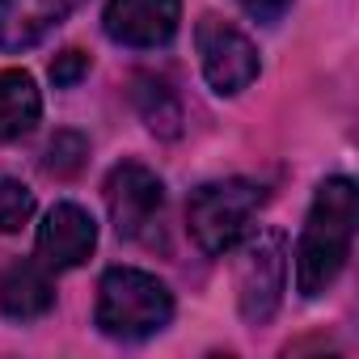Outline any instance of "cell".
I'll return each instance as SVG.
<instances>
[{"label": "cell", "mask_w": 359, "mask_h": 359, "mask_svg": "<svg viewBox=\"0 0 359 359\" xmlns=\"http://www.w3.org/2000/svg\"><path fill=\"white\" fill-rule=\"evenodd\" d=\"M106 212L110 224L123 241H152L161 229V212H165V187L161 177L140 165V161H123L106 173Z\"/></svg>", "instance_id": "5"}, {"label": "cell", "mask_w": 359, "mask_h": 359, "mask_svg": "<svg viewBox=\"0 0 359 359\" xmlns=\"http://www.w3.org/2000/svg\"><path fill=\"white\" fill-rule=\"evenodd\" d=\"M34 216V191L18 177H0V233H22Z\"/></svg>", "instance_id": "14"}, {"label": "cell", "mask_w": 359, "mask_h": 359, "mask_svg": "<svg viewBox=\"0 0 359 359\" xmlns=\"http://www.w3.org/2000/svg\"><path fill=\"white\" fill-rule=\"evenodd\" d=\"M39 118H43V93L34 76L22 68H5L0 72V144L30 135Z\"/></svg>", "instance_id": "11"}, {"label": "cell", "mask_w": 359, "mask_h": 359, "mask_svg": "<svg viewBox=\"0 0 359 359\" xmlns=\"http://www.w3.org/2000/svg\"><path fill=\"white\" fill-rule=\"evenodd\" d=\"M266 203V191L250 177H224V182H203L191 199H187V224L191 237L203 254L220 258L229 254L245 233L254 212Z\"/></svg>", "instance_id": "3"}, {"label": "cell", "mask_w": 359, "mask_h": 359, "mask_svg": "<svg viewBox=\"0 0 359 359\" xmlns=\"http://www.w3.org/2000/svg\"><path fill=\"white\" fill-rule=\"evenodd\" d=\"M85 72H89V55L76 51V47H68V51H60V55L51 60V81H55V89H72Z\"/></svg>", "instance_id": "15"}, {"label": "cell", "mask_w": 359, "mask_h": 359, "mask_svg": "<svg viewBox=\"0 0 359 359\" xmlns=\"http://www.w3.org/2000/svg\"><path fill=\"white\" fill-rule=\"evenodd\" d=\"M85 156H89V140L81 131H55L51 144H47V152H43V169L51 177H76L81 165H85Z\"/></svg>", "instance_id": "13"}, {"label": "cell", "mask_w": 359, "mask_h": 359, "mask_svg": "<svg viewBox=\"0 0 359 359\" xmlns=\"http://www.w3.org/2000/svg\"><path fill=\"white\" fill-rule=\"evenodd\" d=\"M195 51H199V68L208 76V85L220 97H237L241 89H250L258 81V51L254 43L224 18H203L195 26Z\"/></svg>", "instance_id": "6"}, {"label": "cell", "mask_w": 359, "mask_h": 359, "mask_svg": "<svg viewBox=\"0 0 359 359\" xmlns=\"http://www.w3.org/2000/svg\"><path fill=\"white\" fill-rule=\"evenodd\" d=\"M93 321L106 338H118V342L152 338L173 321V292L148 271L110 266L97 283Z\"/></svg>", "instance_id": "2"}, {"label": "cell", "mask_w": 359, "mask_h": 359, "mask_svg": "<svg viewBox=\"0 0 359 359\" xmlns=\"http://www.w3.org/2000/svg\"><path fill=\"white\" fill-rule=\"evenodd\" d=\"M85 0H0V51H30L60 30Z\"/></svg>", "instance_id": "9"}, {"label": "cell", "mask_w": 359, "mask_h": 359, "mask_svg": "<svg viewBox=\"0 0 359 359\" xmlns=\"http://www.w3.org/2000/svg\"><path fill=\"white\" fill-rule=\"evenodd\" d=\"M233 287L237 309L250 325H266L287 292V241L279 229L245 233L233 250Z\"/></svg>", "instance_id": "4"}, {"label": "cell", "mask_w": 359, "mask_h": 359, "mask_svg": "<svg viewBox=\"0 0 359 359\" xmlns=\"http://www.w3.org/2000/svg\"><path fill=\"white\" fill-rule=\"evenodd\" d=\"M93 250H97V220L81 203H55L43 216L39 237H34V254L51 275L85 266Z\"/></svg>", "instance_id": "7"}, {"label": "cell", "mask_w": 359, "mask_h": 359, "mask_svg": "<svg viewBox=\"0 0 359 359\" xmlns=\"http://www.w3.org/2000/svg\"><path fill=\"white\" fill-rule=\"evenodd\" d=\"M182 22V0H110L106 5V34L118 47L131 51H156L177 34Z\"/></svg>", "instance_id": "8"}, {"label": "cell", "mask_w": 359, "mask_h": 359, "mask_svg": "<svg viewBox=\"0 0 359 359\" xmlns=\"http://www.w3.org/2000/svg\"><path fill=\"white\" fill-rule=\"evenodd\" d=\"M355 220H359L355 182L342 173L325 177L313 195V208H309L300 241H296V292L304 300H317L338 283V275L351 258Z\"/></svg>", "instance_id": "1"}, {"label": "cell", "mask_w": 359, "mask_h": 359, "mask_svg": "<svg viewBox=\"0 0 359 359\" xmlns=\"http://www.w3.org/2000/svg\"><path fill=\"white\" fill-rule=\"evenodd\" d=\"M55 304V279L39 258H18L0 271V313L13 321L47 317Z\"/></svg>", "instance_id": "10"}, {"label": "cell", "mask_w": 359, "mask_h": 359, "mask_svg": "<svg viewBox=\"0 0 359 359\" xmlns=\"http://www.w3.org/2000/svg\"><path fill=\"white\" fill-rule=\"evenodd\" d=\"M237 5H241L254 22H266V26H271V22H279V18L292 9V0H237Z\"/></svg>", "instance_id": "16"}, {"label": "cell", "mask_w": 359, "mask_h": 359, "mask_svg": "<svg viewBox=\"0 0 359 359\" xmlns=\"http://www.w3.org/2000/svg\"><path fill=\"white\" fill-rule=\"evenodd\" d=\"M131 102H135V110H140V118L148 123L152 135L173 140L177 131H182V102H177V93H173L161 76L140 72V76L131 81Z\"/></svg>", "instance_id": "12"}]
</instances>
